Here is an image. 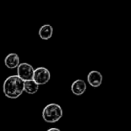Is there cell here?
Wrapping results in <instances>:
<instances>
[{
  "label": "cell",
  "mask_w": 131,
  "mask_h": 131,
  "mask_svg": "<svg viewBox=\"0 0 131 131\" xmlns=\"http://www.w3.org/2000/svg\"><path fill=\"white\" fill-rule=\"evenodd\" d=\"M20 64V58L16 53H10L5 58V64L8 69L17 68Z\"/></svg>",
  "instance_id": "7"
},
{
  "label": "cell",
  "mask_w": 131,
  "mask_h": 131,
  "mask_svg": "<svg viewBox=\"0 0 131 131\" xmlns=\"http://www.w3.org/2000/svg\"><path fill=\"white\" fill-rule=\"evenodd\" d=\"M71 91L76 96H81L84 94L87 89V84L84 80L78 79L74 81L71 84Z\"/></svg>",
  "instance_id": "6"
},
{
  "label": "cell",
  "mask_w": 131,
  "mask_h": 131,
  "mask_svg": "<svg viewBox=\"0 0 131 131\" xmlns=\"http://www.w3.org/2000/svg\"><path fill=\"white\" fill-rule=\"evenodd\" d=\"M62 117L63 110L59 104L55 103L48 104L42 111L43 120L49 124H54L59 121Z\"/></svg>",
  "instance_id": "2"
},
{
  "label": "cell",
  "mask_w": 131,
  "mask_h": 131,
  "mask_svg": "<svg viewBox=\"0 0 131 131\" xmlns=\"http://www.w3.org/2000/svg\"><path fill=\"white\" fill-rule=\"evenodd\" d=\"M88 84L93 88H98L103 82V75L98 71H91L88 73Z\"/></svg>",
  "instance_id": "5"
},
{
  "label": "cell",
  "mask_w": 131,
  "mask_h": 131,
  "mask_svg": "<svg viewBox=\"0 0 131 131\" xmlns=\"http://www.w3.org/2000/svg\"><path fill=\"white\" fill-rule=\"evenodd\" d=\"M2 89L5 97L16 99L24 92V81L18 75H11L5 80Z\"/></svg>",
  "instance_id": "1"
},
{
  "label": "cell",
  "mask_w": 131,
  "mask_h": 131,
  "mask_svg": "<svg viewBox=\"0 0 131 131\" xmlns=\"http://www.w3.org/2000/svg\"><path fill=\"white\" fill-rule=\"evenodd\" d=\"M51 79V73L49 70L45 67H38L34 70L32 80L38 85L47 84Z\"/></svg>",
  "instance_id": "3"
},
{
  "label": "cell",
  "mask_w": 131,
  "mask_h": 131,
  "mask_svg": "<svg viewBox=\"0 0 131 131\" xmlns=\"http://www.w3.org/2000/svg\"><path fill=\"white\" fill-rule=\"evenodd\" d=\"M34 68L28 63H20L17 67V75L24 81L32 80L34 74Z\"/></svg>",
  "instance_id": "4"
},
{
  "label": "cell",
  "mask_w": 131,
  "mask_h": 131,
  "mask_svg": "<svg viewBox=\"0 0 131 131\" xmlns=\"http://www.w3.org/2000/svg\"><path fill=\"white\" fill-rule=\"evenodd\" d=\"M38 35L42 40H48L53 35V27L50 24L43 25L38 31Z\"/></svg>",
  "instance_id": "8"
},
{
  "label": "cell",
  "mask_w": 131,
  "mask_h": 131,
  "mask_svg": "<svg viewBox=\"0 0 131 131\" xmlns=\"http://www.w3.org/2000/svg\"><path fill=\"white\" fill-rule=\"evenodd\" d=\"M47 131H61L60 130V129H58V128H56V127H52V128H50V129H48Z\"/></svg>",
  "instance_id": "10"
},
{
  "label": "cell",
  "mask_w": 131,
  "mask_h": 131,
  "mask_svg": "<svg viewBox=\"0 0 131 131\" xmlns=\"http://www.w3.org/2000/svg\"><path fill=\"white\" fill-rule=\"evenodd\" d=\"M39 85L33 80L24 81V91L28 94H35L38 92Z\"/></svg>",
  "instance_id": "9"
}]
</instances>
